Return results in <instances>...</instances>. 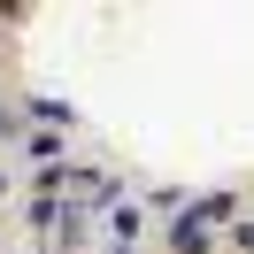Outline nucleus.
<instances>
[{"instance_id": "1", "label": "nucleus", "mask_w": 254, "mask_h": 254, "mask_svg": "<svg viewBox=\"0 0 254 254\" xmlns=\"http://www.w3.org/2000/svg\"><path fill=\"white\" fill-rule=\"evenodd\" d=\"M100 216H108V223H100L108 254H131V247L146 239V216H139V200H116V208H100Z\"/></svg>"}, {"instance_id": "2", "label": "nucleus", "mask_w": 254, "mask_h": 254, "mask_svg": "<svg viewBox=\"0 0 254 254\" xmlns=\"http://www.w3.org/2000/svg\"><path fill=\"white\" fill-rule=\"evenodd\" d=\"M170 247L177 254H208V223H192L185 208H177V216H170Z\"/></svg>"}, {"instance_id": "3", "label": "nucleus", "mask_w": 254, "mask_h": 254, "mask_svg": "<svg viewBox=\"0 0 254 254\" xmlns=\"http://www.w3.org/2000/svg\"><path fill=\"white\" fill-rule=\"evenodd\" d=\"M231 208H239L231 192H208V200H185V216H192V223H208V231H216V223H231Z\"/></svg>"}, {"instance_id": "4", "label": "nucleus", "mask_w": 254, "mask_h": 254, "mask_svg": "<svg viewBox=\"0 0 254 254\" xmlns=\"http://www.w3.org/2000/svg\"><path fill=\"white\" fill-rule=\"evenodd\" d=\"M23 154H31L39 170H62V131H31V139H23Z\"/></svg>"}, {"instance_id": "5", "label": "nucleus", "mask_w": 254, "mask_h": 254, "mask_svg": "<svg viewBox=\"0 0 254 254\" xmlns=\"http://www.w3.org/2000/svg\"><path fill=\"white\" fill-rule=\"evenodd\" d=\"M31 116H39L47 131H69V124H77V108H69V100H47V93L31 100Z\"/></svg>"}, {"instance_id": "6", "label": "nucleus", "mask_w": 254, "mask_h": 254, "mask_svg": "<svg viewBox=\"0 0 254 254\" xmlns=\"http://www.w3.org/2000/svg\"><path fill=\"white\" fill-rule=\"evenodd\" d=\"M231 239H239V247H247V254H254V223H239V231H231Z\"/></svg>"}, {"instance_id": "7", "label": "nucleus", "mask_w": 254, "mask_h": 254, "mask_svg": "<svg viewBox=\"0 0 254 254\" xmlns=\"http://www.w3.org/2000/svg\"><path fill=\"white\" fill-rule=\"evenodd\" d=\"M0 139H16V116H8V108H0Z\"/></svg>"}]
</instances>
